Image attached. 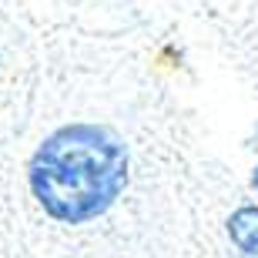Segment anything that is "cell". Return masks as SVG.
<instances>
[{
  "label": "cell",
  "instance_id": "2",
  "mask_svg": "<svg viewBox=\"0 0 258 258\" xmlns=\"http://www.w3.org/2000/svg\"><path fill=\"white\" fill-rule=\"evenodd\" d=\"M228 238L241 258H258V208L245 205L228 218Z\"/></svg>",
  "mask_w": 258,
  "mask_h": 258
},
{
  "label": "cell",
  "instance_id": "1",
  "mask_svg": "<svg viewBox=\"0 0 258 258\" xmlns=\"http://www.w3.org/2000/svg\"><path fill=\"white\" fill-rule=\"evenodd\" d=\"M30 191L54 221L101 218L127 184V144L111 127L67 124L44 138L27 168Z\"/></svg>",
  "mask_w": 258,
  "mask_h": 258
},
{
  "label": "cell",
  "instance_id": "3",
  "mask_svg": "<svg viewBox=\"0 0 258 258\" xmlns=\"http://www.w3.org/2000/svg\"><path fill=\"white\" fill-rule=\"evenodd\" d=\"M251 181H255V188H258V168H255V178H251Z\"/></svg>",
  "mask_w": 258,
  "mask_h": 258
}]
</instances>
